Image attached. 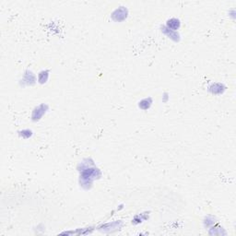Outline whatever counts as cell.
Wrapping results in <instances>:
<instances>
[{"label": "cell", "mask_w": 236, "mask_h": 236, "mask_svg": "<svg viewBox=\"0 0 236 236\" xmlns=\"http://www.w3.org/2000/svg\"><path fill=\"white\" fill-rule=\"evenodd\" d=\"M113 19L115 20H123L126 17V10L125 9H116L115 12L113 13Z\"/></svg>", "instance_id": "cell-1"}, {"label": "cell", "mask_w": 236, "mask_h": 236, "mask_svg": "<svg viewBox=\"0 0 236 236\" xmlns=\"http://www.w3.org/2000/svg\"><path fill=\"white\" fill-rule=\"evenodd\" d=\"M43 105H41L39 106L34 112H33V115H32V117L36 120V119H40V117L44 113V110L43 109Z\"/></svg>", "instance_id": "cell-2"}, {"label": "cell", "mask_w": 236, "mask_h": 236, "mask_svg": "<svg viewBox=\"0 0 236 236\" xmlns=\"http://www.w3.org/2000/svg\"><path fill=\"white\" fill-rule=\"evenodd\" d=\"M172 25H174V28H175V30H176L179 27V21L177 19H172L171 20H169V22H168V27L171 29L172 27Z\"/></svg>", "instance_id": "cell-3"}]
</instances>
